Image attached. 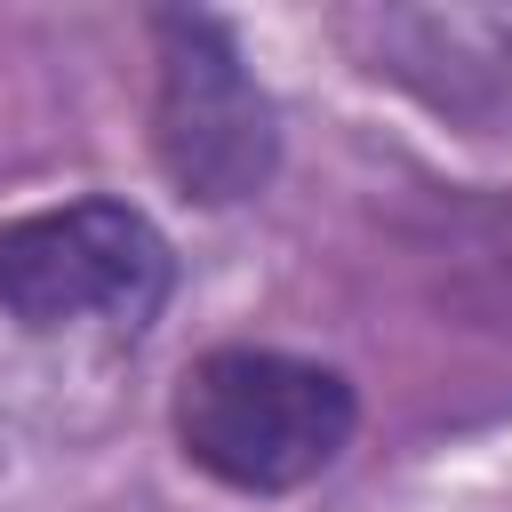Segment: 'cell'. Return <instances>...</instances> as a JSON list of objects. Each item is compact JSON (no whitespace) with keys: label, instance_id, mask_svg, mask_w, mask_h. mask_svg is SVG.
I'll list each match as a JSON object with an SVG mask.
<instances>
[{"label":"cell","instance_id":"1","mask_svg":"<svg viewBox=\"0 0 512 512\" xmlns=\"http://www.w3.org/2000/svg\"><path fill=\"white\" fill-rule=\"evenodd\" d=\"M176 448L232 496H296L328 480L360 432V392L344 368L272 352V344H216L176 376L168 400Z\"/></svg>","mask_w":512,"mask_h":512},{"label":"cell","instance_id":"3","mask_svg":"<svg viewBox=\"0 0 512 512\" xmlns=\"http://www.w3.org/2000/svg\"><path fill=\"white\" fill-rule=\"evenodd\" d=\"M152 152L200 208H240L280 168V120L216 16H152Z\"/></svg>","mask_w":512,"mask_h":512},{"label":"cell","instance_id":"2","mask_svg":"<svg viewBox=\"0 0 512 512\" xmlns=\"http://www.w3.org/2000/svg\"><path fill=\"white\" fill-rule=\"evenodd\" d=\"M176 248L168 232L112 200H56L0 224V312L24 336H144L168 312Z\"/></svg>","mask_w":512,"mask_h":512}]
</instances>
